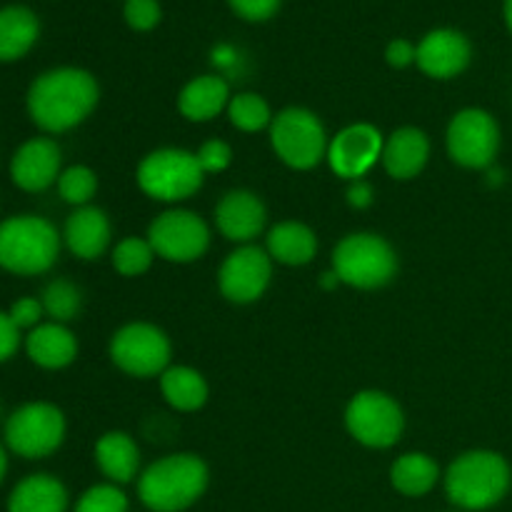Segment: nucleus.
I'll return each instance as SVG.
<instances>
[{
  "label": "nucleus",
  "instance_id": "obj_1",
  "mask_svg": "<svg viewBox=\"0 0 512 512\" xmlns=\"http://www.w3.org/2000/svg\"><path fill=\"white\" fill-rule=\"evenodd\" d=\"M98 98V83L88 70L55 68L30 85L28 113L45 133H65L93 113Z\"/></svg>",
  "mask_w": 512,
  "mask_h": 512
},
{
  "label": "nucleus",
  "instance_id": "obj_2",
  "mask_svg": "<svg viewBox=\"0 0 512 512\" xmlns=\"http://www.w3.org/2000/svg\"><path fill=\"white\" fill-rule=\"evenodd\" d=\"M208 488V468L198 455L180 453L150 465L138 483L143 505L153 512H180Z\"/></svg>",
  "mask_w": 512,
  "mask_h": 512
},
{
  "label": "nucleus",
  "instance_id": "obj_3",
  "mask_svg": "<svg viewBox=\"0 0 512 512\" xmlns=\"http://www.w3.org/2000/svg\"><path fill=\"white\" fill-rule=\"evenodd\" d=\"M510 490V465L503 455L473 450L455 460L445 475L450 503L463 510H488Z\"/></svg>",
  "mask_w": 512,
  "mask_h": 512
},
{
  "label": "nucleus",
  "instance_id": "obj_4",
  "mask_svg": "<svg viewBox=\"0 0 512 512\" xmlns=\"http://www.w3.org/2000/svg\"><path fill=\"white\" fill-rule=\"evenodd\" d=\"M60 253V235L38 215H13L0 223V268L15 275L48 273Z\"/></svg>",
  "mask_w": 512,
  "mask_h": 512
},
{
  "label": "nucleus",
  "instance_id": "obj_5",
  "mask_svg": "<svg viewBox=\"0 0 512 512\" xmlns=\"http://www.w3.org/2000/svg\"><path fill=\"white\" fill-rule=\"evenodd\" d=\"M333 270L340 283L360 290L383 288L398 273V255L380 235L353 233L338 243Z\"/></svg>",
  "mask_w": 512,
  "mask_h": 512
},
{
  "label": "nucleus",
  "instance_id": "obj_6",
  "mask_svg": "<svg viewBox=\"0 0 512 512\" xmlns=\"http://www.w3.org/2000/svg\"><path fill=\"white\" fill-rule=\"evenodd\" d=\"M203 175L195 153L180 148L153 150L138 165L140 190L163 203H178L198 193Z\"/></svg>",
  "mask_w": 512,
  "mask_h": 512
},
{
  "label": "nucleus",
  "instance_id": "obj_7",
  "mask_svg": "<svg viewBox=\"0 0 512 512\" xmlns=\"http://www.w3.org/2000/svg\"><path fill=\"white\" fill-rule=\"evenodd\" d=\"M270 143L278 158L295 170H310L328 153L325 128L315 113L288 108L270 123Z\"/></svg>",
  "mask_w": 512,
  "mask_h": 512
},
{
  "label": "nucleus",
  "instance_id": "obj_8",
  "mask_svg": "<svg viewBox=\"0 0 512 512\" xmlns=\"http://www.w3.org/2000/svg\"><path fill=\"white\" fill-rule=\"evenodd\" d=\"M3 433L10 453L25 460H40L63 445L65 418L55 405L28 403L10 415Z\"/></svg>",
  "mask_w": 512,
  "mask_h": 512
},
{
  "label": "nucleus",
  "instance_id": "obj_9",
  "mask_svg": "<svg viewBox=\"0 0 512 512\" xmlns=\"http://www.w3.org/2000/svg\"><path fill=\"white\" fill-rule=\"evenodd\" d=\"M345 425L350 435L365 448H390L400 440L405 418L400 405L390 395L378 390H365L350 400L345 410Z\"/></svg>",
  "mask_w": 512,
  "mask_h": 512
},
{
  "label": "nucleus",
  "instance_id": "obj_10",
  "mask_svg": "<svg viewBox=\"0 0 512 512\" xmlns=\"http://www.w3.org/2000/svg\"><path fill=\"white\" fill-rule=\"evenodd\" d=\"M110 358L133 378L163 375L170 363V340L150 323H130L110 340Z\"/></svg>",
  "mask_w": 512,
  "mask_h": 512
},
{
  "label": "nucleus",
  "instance_id": "obj_11",
  "mask_svg": "<svg viewBox=\"0 0 512 512\" xmlns=\"http://www.w3.org/2000/svg\"><path fill=\"white\" fill-rule=\"evenodd\" d=\"M155 255L168 263H193L210 245V230L203 218L190 210H168L158 215L148 230Z\"/></svg>",
  "mask_w": 512,
  "mask_h": 512
},
{
  "label": "nucleus",
  "instance_id": "obj_12",
  "mask_svg": "<svg viewBox=\"0 0 512 512\" xmlns=\"http://www.w3.org/2000/svg\"><path fill=\"white\" fill-rule=\"evenodd\" d=\"M500 148V128L485 110H460L448 125V153L463 168H488Z\"/></svg>",
  "mask_w": 512,
  "mask_h": 512
},
{
  "label": "nucleus",
  "instance_id": "obj_13",
  "mask_svg": "<svg viewBox=\"0 0 512 512\" xmlns=\"http://www.w3.org/2000/svg\"><path fill=\"white\" fill-rule=\"evenodd\" d=\"M270 275H273V258L268 255V250L255 248V245H243L235 253H230L225 258L223 268H220V293L230 303H255L268 290Z\"/></svg>",
  "mask_w": 512,
  "mask_h": 512
},
{
  "label": "nucleus",
  "instance_id": "obj_14",
  "mask_svg": "<svg viewBox=\"0 0 512 512\" xmlns=\"http://www.w3.org/2000/svg\"><path fill=\"white\" fill-rule=\"evenodd\" d=\"M383 135L375 125L355 123L340 130L328 145V163L340 178L360 180L383 158Z\"/></svg>",
  "mask_w": 512,
  "mask_h": 512
},
{
  "label": "nucleus",
  "instance_id": "obj_15",
  "mask_svg": "<svg viewBox=\"0 0 512 512\" xmlns=\"http://www.w3.org/2000/svg\"><path fill=\"white\" fill-rule=\"evenodd\" d=\"M10 178L25 193H43L60 178V148L50 138H33L15 150Z\"/></svg>",
  "mask_w": 512,
  "mask_h": 512
},
{
  "label": "nucleus",
  "instance_id": "obj_16",
  "mask_svg": "<svg viewBox=\"0 0 512 512\" xmlns=\"http://www.w3.org/2000/svg\"><path fill=\"white\" fill-rule=\"evenodd\" d=\"M470 55H473V50H470L468 38H465L463 33L450 28H440L420 40L415 63H418V68L423 70L425 75H430V78L448 80L468 68Z\"/></svg>",
  "mask_w": 512,
  "mask_h": 512
},
{
  "label": "nucleus",
  "instance_id": "obj_17",
  "mask_svg": "<svg viewBox=\"0 0 512 512\" xmlns=\"http://www.w3.org/2000/svg\"><path fill=\"white\" fill-rule=\"evenodd\" d=\"M220 233L233 243H250L265 228V205L250 190H230L215 208Z\"/></svg>",
  "mask_w": 512,
  "mask_h": 512
},
{
  "label": "nucleus",
  "instance_id": "obj_18",
  "mask_svg": "<svg viewBox=\"0 0 512 512\" xmlns=\"http://www.w3.org/2000/svg\"><path fill=\"white\" fill-rule=\"evenodd\" d=\"M65 245L70 253L80 260H95L105 253L110 243V220L100 208H83L75 210L68 220H65L63 230Z\"/></svg>",
  "mask_w": 512,
  "mask_h": 512
},
{
  "label": "nucleus",
  "instance_id": "obj_19",
  "mask_svg": "<svg viewBox=\"0 0 512 512\" xmlns=\"http://www.w3.org/2000/svg\"><path fill=\"white\" fill-rule=\"evenodd\" d=\"M430 158V140L418 128H400L385 140L383 165L390 178L410 180L425 168Z\"/></svg>",
  "mask_w": 512,
  "mask_h": 512
},
{
  "label": "nucleus",
  "instance_id": "obj_20",
  "mask_svg": "<svg viewBox=\"0 0 512 512\" xmlns=\"http://www.w3.org/2000/svg\"><path fill=\"white\" fill-rule=\"evenodd\" d=\"M28 358L45 370L68 368L78 355V340L63 323H43L25 340Z\"/></svg>",
  "mask_w": 512,
  "mask_h": 512
},
{
  "label": "nucleus",
  "instance_id": "obj_21",
  "mask_svg": "<svg viewBox=\"0 0 512 512\" xmlns=\"http://www.w3.org/2000/svg\"><path fill=\"white\" fill-rule=\"evenodd\" d=\"M68 490L53 475H30L20 480L8 498V512H65Z\"/></svg>",
  "mask_w": 512,
  "mask_h": 512
},
{
  "label": "nucleus",
  "instance_id": "obj_22",
  "mask_svg": "<svg viewBox=\"0 0 512 512\" xmlns=\"http://www.w3.org/2000/svg\"><path fill=\"white\" fill-rule=\"evenodd\" d=\"M228 103V83L223 78H218V75H200V78L190 80L178 98L180 113L188 120H195V123L215 118Z\"/></svg>",
  "mask_w": 512,
  "mask_h": 512
},
{
  "label": "nucleus",
  "instance_id": "obj_23",
  "mask_svg": "<svg viewBox=\"0 0 512 512\" xmlns=\"http://www.w3.org/2000/svg\"><path fill=\"white\" fill-rule=\"evenodd\" d=\"M318 253V238L313 230L295 220L278 223L268 233V255L283 265H308Z\"/></svg>",
  "mask_w": 512,
  "mask_h": 512
},
{
  "label": "nucleus",
  "instance_id": "obj_24",
  "mask_svg": "<svg viewBox=\"0 0 512 512\" xmlns=\"http://www.w3.org/2000/svg\"><path fill=\"white\" fill-rule=\"evenodd\" d=\"M95 463L113 483H130L138 475L140 450L128 433H105L95 445Z\"/></svg>",
  "mask_w": 512,
  "mask_h": 512
},
{
  "label": "nucleus",
  "instance_id": "obj_25",
  "mask_svg": "<svg viewBox=\"0 0 512 512\" xmlns=\"http://www.w3.org/2000/svg\"><path fill=\"white\" fill-rule=\"evenodd\" d=\"M40 35V23L33 10L8 5L0 10V63H10L28 53Z\"/></svg>",
  "mask_w": 512,
  "mask_h": 512
},
{
  "label": "nucleus",
  "instance_id": "obj_26",
  "mask_svg": "<svg viewBox=\"0 0 512 512\" xmlns=\"http://www.w3.org/2000/svg\"><path fill=\"white\" fill-rule=\"evenodd\" d=\"M160 390H163L165 400L173 405L180 413H193V410L203 408L208 400V383L203 375L185 365H175L160 375Z\"/></svg>",
  "mask_w": 512,
  "mask_h": 512
},
{
  "label": "nucleus",
  "instance_id": "obj_27",
  "mask_svg": "<svg viewBox=\"0 0 512 512\" xmlns=\"http://www.w3.org/2000/svg\"><path fill=\"white\" fill-rule=\"evenodd\" d=\"M440 478L438 463L428 458L425 453H408L400 455L390 468V483L398 493L408 495V498H420V495L430 493Z\"/></svg>",
  "mask_w": 512,
  "mask_h": 512
},
{
  "label": "nucleus",
  "instance_id": "obj_28",
  "mask_svg": "<svg viewBox=\"0 0 512 512\" xmlns=\"http://www.w3.org/2000/svg\"><path fill=\"white\" fill-rule=\"evenodd\" d=\"M228 118L230 123L238 130H243V133H258L265 125L273 123L270 105L255 93H240L235 95V98H230Z\"/></svg>",
  "mask_w": 512,
  "mask_h": 512
},
{
  "label": "nucleus",
  "instance_id": "obj_29",
  "mask_svg": "<svg viewBox=\"0 0 512 512\" xmlns=\"http://www.w3.org/2000/svg\"><path fill=\"white\" fill-rule=\"evenodd\" d=\"M155 250L150 240L143 238H125L120 240L118 248L113 250V268L125 278H138V275L148 273L153 265Z\"/></svg>",
  "mask_w": 512,
  "mask_h": 512
},
{
  "label": "nucleus",
  "instance_id": "obj_30",
  "mask_svg": "<svg viewBox=\"0 0 512 512\" xmlns=\"http://www.w3.org/2000/svg\"><path fill=\"white\" fill-rule=\"evenodd\" d=\"M40 303H43L45 313L53 318V323H68L80 310V290L70 280H53L45 285Z\"/></svg>",
  "mask_w": 512,
  "mask_h": 512
},
{
  "label": "nucleus",
  "instance_id": "obj_31",
  "mask_svg": "<svg viewBox=\"0 0 512 512\" xmlns=\"http://www.w3.org/2000/svg\"><path fill=\"white\" fill-rule=\"evenodd\" d=\"M95 190H98V178H95L93 170L85 168V165H73V168L60 173L58 193L65 203L83 208V205L90 203Z\"/></svg>",
  "mask_w": 512,
  "mask_h": 512
},
{
  "label": "nucleus",
  "instance_id": "obj_32",
  "mask_svg": "<svg viewBox=\"0 0 512 512\" xmlns=\"http://www.w3.org/2000/svg\"><path fill=\"white\" fill-rule=\"evenodd\" d=\"M75 512H128V498L115 485H95L83 493Z\"/></svg>",
  "mask_w": 512,
  "mask_h": 512
},
{
  "label": "nucleus",
  "instance_id": "obj_33",
  "mask_svg": "<svg viewBox=\"0 0 512 512\" xmlns=\"http://www.w3.org/2000/svg\"><path fill=\"white\" fill-rule=\"evenodd\" d=\"M195 158H198V165L203 173H220L233 160V150H230V145L225 140H208V143L200 145Z\"/></svg>",
  "mask_w": 512,
  "mask_h": 512
},
{
  "label": "nucleus",
  "instance_id": "obj_34",
  "mask_svg": "<svg viewBox=\"0 0 512 512\" xmlns=\"http://www.w3.org/2000/svg\"><path fill=\"white\" fill-rule=\"evenodd\" d=\"M125 20L133 30H153L160 23L158 0H128L125 3Z\"/></svg>",
  "mask_w": 512,
  "mask_h": 512
},
{
  "label": "nucleus",
  "instance_id": "obj_35",
  "mask_svg": "<svg viewBox=\"0 0 512 512\" xmlns=\"http://www.w3.org/2000/svg\"><path fill=\"white\" fill-rule=\"evenodd\" d=\"M43 303L35 298H20L15 300L13 308H10V320L15 323V328L25 330V328H38L40 318H43Z\"/></svg>",
  "mask_w": 512,
  "mask_h": 512
},
{
  "label": "nucleus",
  "instance_id": "obj_36",
  "mask_svg": "<svg viewBox=\"0 0 512 512\" xmlns=\"http://www.w3.org/2000/svg\"><path fill=\"white\" fill-rule=\"evenodd\" d=\"M228 3L240 18L253 20V23L273 18L280 8V0H228Z\"/></svg>",
  "mask_w": 512,
  "mask_h": 512
},
{
  "label": "nucleus",
  "instance_id": "obj_37",
  "mask_svg": "<svg viewBox=\"0 0 512 512\" xmlns=\"http://www.w3.org/2000/svg\"><path fill=\"white\" fill-rule=\"evenodd\" d=\"M20 348V330L8 313H0V363L13 358Z\"/></svg>",
  "mask_w": 512,
  "mask_h": 512
},
{
  "label": "nucleus",
  "instance_id": "obj_38",
  "mask_svg": "<svg viewBox=\"0 0 512 512\" xmlns=\"http://www.w3.org/2000/svg\"><path fill=\"white\" fill-rule=\"evenodd\" d=\"M385 58H388V63L393 65V68H408V65L415 63V58H418V48H415L410 40L398 38L388 45Z\"/></svg>",
  "mask_w": 512,
  "mask_h": 512
},
{
  "label": "nucleus",
  "instance_id": "obj_39",
  "mask_svg": "<svg viewBox=\"0 0 512 512\" xmlns=\"http://www.w3.org/2000/svg\"><path fill=\"white\" fill-rule=\"evenodd\" d=\"M348 203L358 210L368 208V205L373 203V188H370L365 180H355L348 190Z\"/></svg>",
  "mask_w": 512,
  "mask_h": 512
},
{
  "label": "nucleus",
  "instance_id": "obj_40",
  "mask_svg": "<svg viewBox=\"0 0 512 512\" xmlns=\"http://www.w3.org/2000/svg\"><path fill=\"white\" fill-rule=\"evenodd\" d=\"M338 283H340V278H338V273H335V270H330V273H325L323 280H320V285H323L325 290L335 288V285H338Z\"/></svg>",
  "mask_w": 512,
  "mask_h": 512
},
{
  "label": "nucleus",
  "instance_id": "obj_41",
  "mask_svg": "<svg viewBox=\"0 0 512 512\" xmlns=\"http://www.w3.org/2000/svg\"><path fill=\"white\" fill-rule=\"evenodd\" d=\"M5 473H8V455H5V448L0 445V483H3Z\"/></svg>",
  "mask_w": 512,
  "mask_h": 512
},
{
  "label": "nucleus",
  "instance_id": "obj_42",
  "mask_svg": "<svg viewBox=\"0 0 512 512\" xmlns=\"http://www.w3.org/2000/svg\"><path fill=\"white\" fill-rule=\"evenodd\" d=\"M505 23H508V28L512 33V0H505Z\"/></svg>",
  "mask_w": 512,
  "mask_h": 512
}]
</instances>
